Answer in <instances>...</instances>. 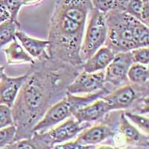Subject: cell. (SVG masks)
Masks as SVG:
<instances>
[{
    "instance_id": "cell-1",
    "label": "cell",
    "mask_w": 149,
    "mask_h": 149,
    "mask_svg": "<svg viewBox=\"0 0 149 149\" xmlns=\"http://www.w3.org/2000/svg\"><path fill=\"white\" fill-rule=\"evenodd\" d=\"M19 92L11 107L17 127L15 141L32 136V129L54 104L66 94L67 86L79 74L82 66H74L57 60L39 61Z\"/></svg>"
},
{
    "instance_id": "cell-2",
    "label": "cell",
    "mask_w": 149,
    "mask_h": 149,
    "mask_svg": "<svg viewBox=\"0 0 149 149\" xmlns=\"http://www.w3.org/2000/svg\"><path fill=\"white\" fill-rule=\"evenodd\" d=\"M91 0H57L50 19L48 52L50 58L82 66L80 51Z\"/></svg>"
},
{
    "instance_id": "cell-3",
    "label": "cell",
    "mask_w": 149,
    "mask_h": 149,
    "mask_svg": "<svg viewBox=\"0 0 149 149\" xmlns=\"http://www.w3.org/2000/svg\"><path fill=\"white\" fill-rule=\"evenodd\" d=\"M107 34L104 45L115 54L136 49L134 38L136 24L139 19L126 12L112 8L105 13Z\"/></svg>"
},
{
    "instance_id": "cell-4",
    "label": "cell",
    "mask_w": 149,
    "mask_h": 149,
    "mask_svg": "<svg viewBox=\"0 0 149 149\" xmlns=\"http://www.w3.org/2000/svg\"><path fill=\"white\" fill-rule=\"evenodd\" d=\"M109 93L110 91L105 87L98 92L82 96L66 93V95L61 101H58L49 107L42 119L33 127L32 134L34 132H44L72 116L73 113L77 110L90 104L98 98H103Z\"/></svg>"
},
{
    "instance_id": "cell-5",
    "label": "cell",
    "mask_w": 149,
    "mask_h": 149,
    "mask_svg": "<svg viewBox=\"0 0 149 149\" xmlns=\"http://www.w3.org/2000/svg\"><path fill=\"white\" fill-rule=\"evenodd\" d=\"M91 126V123H79L74 117H69L64 122L55 128L44 132H34L31 136L36 148H53L54 146L61 144L76 136L82 130Z\"/></svg>"
},
{
    "instance_id": "cell-6",
    "label": "cell",
    "mask_w": 149,
    "mask_h": 149,
    "mask_svg": "<svg viewBox=\"0 0 149 149\" xmlns=\"http://www.w3.org/2000/svg\"><path fill=\"white\" fill-rule=\"evenodd\" d=\"M148 84L140 85L130 82L110 92L103 98L110 111L132 108L133 113H136L142 100L148 96Z\"/></svg>"
},
{
    "instance_id": "cell-7",
    "label": "cell",
    "mask_w": 149,
    "mask_h": 149,
    "mask_svg": "<svg viewBox=\"0 0 149 149\" xmlns=\"http://www.w3.org/2000/svg\"><path fill=\"white\" fill-rule=\"evenodd\" d=\"M107 27L105 14L93 8L90 19L82 42L80 57L82 62L91 57L104 45L107 39Z\"/></svg>"
},
{
    "instance_id": "cell-8",
    "label": "cell",
    "mask_w": 149,
    "mask_h": 149,
    "mask_svg": "<svg viewBox=\"0 0 149 149\" xmlns=\"http://www.w3.org/2000/svg\"><path fill=\"white\" fill-rule=\"evenodd\" d=\"M133 63L130 51L115 54L113 60L105 69V83H109L114 86H121L130 83L127 71Z\"/></svg>"
},
{
    "instance_id": "cell-9",
    "label": "cell",
    "mask_w": 149,
    "mask_h": 149,
    "mask_svg": "<svg viewBox=\"0 0 149 149\" xmlns=\"http://www.w3.org/2000/svg\"><path fill=\"white\" fill-rule=\"evenodd\" d=\"M104 72H86L83 71L67 86L66 92L72 95H81L95 93L105 87Z\"/></svg>"
},
{
    "instance_id": "cell-10",
    "label": "cell",
    "mask_w": 149,
    "mask_h": 149,
    "mask_svg": "<svg viewBox=\"0 0 149 149\" xmlns=\"http://www.w3.org/2000/svg\"><path fill=\"white\" fill-rule=\"evenodd\" d=\"M115 134L116 128L113 126L107 124H98L82 130L75 141L81 146L95 148L93 146L113 137Z\"/></svg>"
},
{
    "instance_id": "cell-11",
    "label": "cell",
    "mask_w": 149,
    "mask_h": 149,
    "mask_svg": "<svg viewBox=\"0 0 149 149\" xmlns=\"http://www.w3.org/2000/svg\"><path fill=\"white\" fill-rule=\"evenodd\" d=\"M28 73L17 78H11L4 73L0 81V104L11 108L22 84L26 81Z\"/></svg>"
},
{
    "instance_id": "cell-12",
    "label": "cell",
    "mask_w": 149,
    "mask_h": 149,
    "mask_svg": "<svg viewBox=\"0 0 149 149\" xmlns=\"http://www.w3.org/2000/svg\"><path fill=\"white\" fill-rule=\"evenodd\" d=\"M109 112L107 103L103 98H101L74 111L72 116L79 123H91L102 119Z\"/></svg>"
},
{
    "instance_id": "cell-13",
    "label": "cell",
    "mask_w": 149,
    "mask_h": 149,
    "mask_svg": "<svg viewBox=\"0 0 149 149\" xmlns=\"http://www.w3.org/2000/svg\"><path fill=\"white\" fill-rule=\"evenodd\" d=\"M118 131L123 136L126 145L131 146H141L148 148L149 137L148 134L143 135L137 128L130 124L125 113L122 112L119 116Z\"/></svg>"
},
{
    "instance_id": "cell-14",
    "label": "cell",
    "mask_w": 149,
    "mask_h": 149,
    "mask_svg": "<svg viewBox=\"0 0 149 149\" xmlns=\"http://www.w3.org/2000/svg\"><path fill=\"white\" fill-rule=\"evenodd\" d=\"M16 38L20 42L22 47L31 57L37 58L38 61H45L50 58L48 52L49 40L35 39L19 30L16 32Z\"/></svg>"
},
{
    "instance_id": "cell-15",
    "label": "cell",
    "mask_w": 149,
    "mask_h": 149,
    "mask_svg": "<svg viewBox=\"0 0 149 149\" xmlns=\"http://www.w3.org/2000/svg\"><path fill=\"white\" fill-rule=\"evenodd\" d=\"M115 57V53L107 46L101 47L82 63L83 71L95 72L104 70Z\"/></svg>"
},
{
    "instance_id": "cell-16",
    "label": "cell",
    "mask_w": 149,
    "mask_h": 149,
    "mask_svg": "<svg viewBox=\"0 0 149 149\" xmlns=\"http://www.w3.org/2000/svg\"><path fill=\"white\" fill-rule=\"evenodd\" d=\"M4 52L8 64L26 62L32 65L35 63L32 57H31L22 45L19 43L17 38L11 41L10 44L4 50Z\"/></svg>"
},
{
    "instance_id": "cell-17",
    "label": "cell",
    "mask_w": 149,
    "mask_h": 149,
    "mask_svg": "<svg viewBox=\"0 0 149 149\" xmlns=\"http://www.w3.org/2000/svg\"><path fill=\"white\" fill-rule=\"evenodd\" d=\"M129 81L135 84H147L149 81L148 67L146 65L134 63L127 71Z\"/></svg>"
},
{
    "instance_id": "cell-18",
    "label": "cell",
    "mask_w": 149,
    "mask_h": 149,
    "mask_svg": "<svg viewBox=\"0 0 149 149\" xmlns=\"http://www.w3.org/2000/svg\"><path fill=\"white\" fill-rule=\"evenodd\" d=\"M19 27L18 21L11 19L0 23V50L4 46L16 39V32Z\"/></svg>"
},
{
    "instance_id": "cell-19",
    "label": "cell",
    "mask_w": 149,
    "mask_h": 149,
    "mask_svg": "<svg viewBox=\"0 0 149 149\" xmlns=\"http://www.w3.org/2000/svg\"><path fill=\"white\" fill-rule=\"evenodd\" d=\"M16 134L17 127L14 125L0 129V148H5L15 142Z\"/></svg>"
},
{
    "instance_id": "cell-20",
    "label": "cell",
    "mask_w": 149,
    "mask_h": 149,
    "mask_svg": "<svg viewBox=\"0 0 149 149\" xmlns=\"http://www.w3.org/2000/svg\"><path fill=\"white\" fill-rule=\"evenodd\" d=\"M124 113L127 119L134 122L141 130L146 132V134H149V119L147 116L130 111H126Z\"/></svg>"
},
{
    "instance_id": "cell-21",
    "label": "cell",
    "mask_w": 149,
    "mask_h": 149,
    "mask_svg": "<svg viewBox=\"0 0 149 149\" xmlns=\"http://www.w3.org/2000/svg\"><path fill=\"white\" fill-rule=\"evenodd\" d=\"M133 62L136 63L146 65L149 63V49L148 47H139L132 49L130 51Z\"/></svg>"
},
{
    "instance_id": "cell-22",
    "label": "cell",
    "mask_w": 149,
    "mask_h": 149,
    "mask_svg": "<svg viewBox=\"0 0 149 149\" xmlns=\"http://www.w3.org/2000/svg\"><path fill=\"white\" fill-rule=\"evenodd\" d=\"M14 125L11 108L5 104H0V129Z\"/></svg>"
},
{
    "instance_id": "cell-23",
    "label": "cell",
    "mask_w": 149,
    "mask_h": 149,
    "mask_svg": "<svg viewBox=\"0 0 149 149\" xmlns=\"http://www.w3.org/2000/svg\"><path fill=\"white\" fill-rule=\"evenodd\" d=\"M142 6H143V0H131L127 5L125 12L141 21Z\"/></svg>"
},
{
    "instance_id": "cell-24",
    "label": "cell",
    "mask_w": 149,
    "mask_h": 149,
    "mask_svg": "<svg viewBox=\"0 0 149 149\" xmlns=\"http://www.w3.org/2000/svg\"><path fill=\"white\" fill-rule=\"evenodd\" d=\"M3 2L10 11V19L18 21V14L22 6L23 0H3Z\"/></svg>"
},
{
    "instance_id": "cell-25",
    "label": "cell",
    "mask_w": 149,
    "mask_h": 149,
    "mask_svg": "<svg viewBox=\"0 0 149 149\" xmlns=\"http://www.w3.org/2000/svg\"><path fill=\"white\" fill-rule=\"evenodd\" d=\"M5 148L7 149H36L35 145L34 144L31 138L19 139L14 142L12 144L6 146Z\"/></svg>"
},
{
    "instance_id": "cell-26",
    "label": "cell",
    "mask_w": 149,
    "mask_h": 149,
    "mask_svg": "<svg viewBox=\"0 0 149 149\" xmlns=\"http://www.w3.org/2000/svg\"><path fill=\"white\" fill-rule=\"evenodd\" d=\"M113 1L114 0H91V3L93 8L105 14L113 8Z\"/></svg>"
},
{
    "instance_id": "cell-27",
    "label": "cell",
    "mask_w": 149,
    "mask_h": 149,
    "mask_svg": "<svg viewBox=\"0 0 149 149\" xmlns=\"http://www.w3.org/2000/svg\"><path fill=\"white\" fill-rule=\"evenodd\" d=\"M53 148H57V149H91L93 148L92 147H88V146H84L80 145L79 143L76 142V141H72V142H66L64 144H58L56 145L53 147Z\"/></svg>"
},
{
    "instance_id": "cell-28",
    "label": "cell",
    "mask_w": 149,
    "mask_h": 149,
    "mask_svg": "<svg viewBox=\"0 0 149 149\" xmlns=\"http://www.w3.org/2000/svg\"><path fill=\"white\" fill-rule=\"evenodd\" d=\"M141 22L146 24V26H149V0H143Z\"/></svg>"
},
{
    "instance_id": "cell-29",
    "label": "cell",
    "mask_w": 149,
    "mask_h": 149,
    "mask_svg": "<svg viewBox=\"0 0 149 149\" xmlns=\"http://www.w3.org/2000/svg\"><path fill=\"white\" fill-rule=\"evenodd\" d=\"M10 19V14L3 0H0V23Z\"/></svg>"
},
{
    "instance_id": "cell-30",
    "label": "cell",
    "mask_w": 149,
    "mask_h": 149,
    "mask_svg": "<svg viewBox=\"0 0 149 149\" xmlns=\"http://www.w3.org/2000/svg\"><path fill=\"white\" fill-rule=\"evenodd\" d=\"M130 1L131 0H114L113 8L115 9V10L125 12L127 5H128Z\"/></svg>"
},
{
    "instance_id": "cell-31",
    "label": "cell",
    "mask_w": 149,
    "mask_h": 149,
    "mask_svg": "<svg viewBox=\"0 0 149 149\" xmlns=\"http://www.w3.org/2000/svg\"><path fill=\"white\" fill-rule=\"evenodd\" d=\"M42 0H23L22 2V5H34V4L40 2Z\"/></svg>"
},
{
    "instance_id": "cell-32",
    "label": "cell",
    "mask_w": 149,
    "mask_h": 149,
    "mask_svg": "<svg viewBox=\"0 0 149 149\" xmlns=\"http://www.w3.org/2000/svg\"><path fill=\"white\" fill-rule=\"evenodd\" d=\"M4 70H5V68L3 66H0V81L2 79V75L4 74Z\"/></svg>"
}]
</instances>
